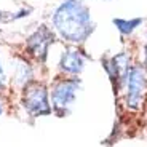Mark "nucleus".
<instances>
[{
    "mask_svg": "<svg viewBox=\"0 0 147 147\" xmlns=\"http://www.w3.org/2000/svg\"><path fill=\"white\" fill-rule=\"evenodd\" d=\"M80 85V78L77 77H63L56 80L51 86V109L58 114L67 112L77 99Z\"/></svg>",
    "mask_w": 147,
    "mask_h": 147,
    "instance_id": "obj_3",
    "label": "nucleus"
},
{
    "mask_svg": "<svg viewBox=\"0 0 147 147\" xmlns=\"http://www.w3.org/2000/svg\"><path fill=\"white\" fill-rule=\"evenodd\" d=\"M104 67H106L107 74L112 80H120L121 83H125V78L128 75L129 70V55L126 51H121L118 55L112 56L110 59H104Z\"/></svg>",
    "mask_w": 147,
    "mask_h": 147,
    "instance_id": "obj_8",
    "label": "nucleus"
},
{
    "mask_svg": "<svg viewBox=\"0 0 147 147\" xmlns=\"http://www.w3.org/2000/svg\"><path fill=\"white\" fill-rule=\"evenodd\" d=\"M55 42V34L48 26H40L35 29L26 40V51L27 55L34 56L40 63H45L48 58V50Z\"/></svg>",
    "mask_w": 147,
    "mask_h": 147,
    "instance_id": "obj_5",
    "label": "nucleus"
},
{
    "mask_svg": "<svg viewBox=\"0 0 147 147\" xmlns=\"http://www.w3.org/2000/svg\"><path fill=\"white\" fill-rule=\"evenodd\" d=\"M0 117H2V104H0Z\"/></svg>",
    "mask_w": 147,
    "mask_h": 147,
    "instance_id": "obj_12",
    "label": "nucleus"
},
{
    "mask_svg": "<svg viewBox=\"0 0 147 147\" xmlns=\"http://www.w3.org/2000/svg\"><path fill=\"white\" fill-rule=\"evenodd\" d=\"M114 24L118 29V32L121 35H131L133 30L142 24V18H134V19H120V18H114Z\"/></svg>",
    "mask_w": 147,
    "mask_h": 147,
    "instance_id": "obj_9",
    "label": "nucleus"
},
{
    "mask_svg": "<svg viewBox=\"0 0 147 147\" xmlns=\"http://www.w3.org/2000/svg\"><path fill=\"white\" fill-rule=\"evenodd\" d=\"M51 22L59 37L70 43H82L94 30L88 7L82 0H64L56 7Z\"/></svg>",
    "mask_w": 147,
    "mask_h": 147,
    "instance_id": "obj_1",
    "label": "nucleus"
},
{
    "mask_svg": "<svg viewBox=\"0 0 147 147\" xmlns=\"http://www.w3.org/2000/svg\"><path fill=\"white\" fill-rule=\"evenodd\" d=\"M21 102L26 112H29L32 117H47V115H51L53 112L48 90L40 82L32 80L22 88Z\"/></svg>",
    "mask_w": 147,
    "mask_h": 147,
    "instance_id": "obj_2",
    "label": "nucleus"
},
{
    "mask_svg": "<svg viewBox=\"0 0 147 147\" xmlns=\"http://www.w3.org/2000/svg\"><path fill=\"white\" fill-rule=\"evenodd\" d=\"M5 85H7V74H5V69L2 66V59H0V91L5 88Z\"/></svg>",
    "mask_w": 147,
    "mask_h": 147,
    "instance_id": "obj_10",
    "label": "nucleus"
},
{
    "mask_svg": "<svg viewBox=\"0 0 147 147\" xmlns=\"http://www.w3.org/2000/svg\"><path fill=\"white\" fill-rule=\"evenodd\" d=\"M144 70L147 72V43L144 47Z\"/></svg>",
    "mask_w": 147,
    "mask_h": 147,
    "instance_id": "obj_11",
    "label": "nucleus"
},
{
    "mask_svg": "<svg viewBox=\"0 0 147 147\" xmlns=\"http://www.w3.org/2000/svg\"><path fill=\"white\" fill-rule=\"evenodd\" d=\"M58 64H59L61 72L69 74V75H78L85 69L86 56L78 48H66L61 53V58H59Z\"/></svg>",
    "mask_w": 147,
    "mask_h": 147,
    "instance_id": "obj_6",
    "label": "nucleus"
},
{
    "mask_svg": "<svg viewBox=\"0 0 147 147\" xmlns=\"http://www.w3.org/2000/svg\"><path fill=\"white\" fill-rule=\"evenodd\" d=\"M126 106L129 109H141L147 94V72L139 66H131L125 78Z\"/></svg>",
    "mask_w": 147,
    "mask_h": 147,
    "instance_id": "obj_4",
    "label": "nucleus"
},
{
    "mask_svg": "<svg viewBox=\"0 0 147 147\" xmlns=\"http://www.w3.org/2000/svg\"><path fill=\"white\" fill-rule=\"evenodd\" d=\"M10 69H11V82L19 86V88H24L27 83L32 82L34 77V69L32 64L27 61L26 58L22 56H15L10 63Z\"/></svg>",
    "mask_w": 147,
    "mask_h": 147,
    "instance_id": "obj_7",
    "label": "nucleus"
}]
</instances>
